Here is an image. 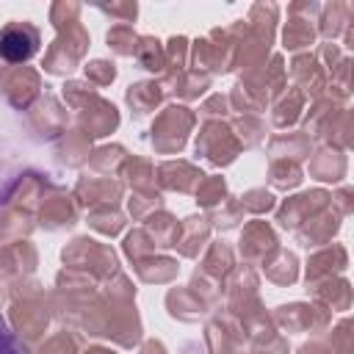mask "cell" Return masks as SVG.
Instances as JSON below:
<instances>
[{"label":"cell","instance_id":"cell-1","mask_svg":"<svg viewBox=\"0 0 354 354\" xmlns=\"http://www.w3.org/2000/svg\"><path fill=\"white\" fill-rule=\"evenodd\" d=\"M80 11H83V6L69 3V0L53 3V8H50V22L55 25L58 36L44 55V69L53 75L72 72L88 50V33L80 25Z\"/></svg>","mask_w":354,"mask_h":354},{"label":"cell","instance_id":"cell-2","mask_svg":"<svg viewBox=\"0 0 354 354\" xmlns=\"http://www.w3.org/2000/svg\"><path fill=\"white\" fill-rule=\"evenodd\" d=\"M39 53V28L28 19H14L0 30V58L6 64H25Z\"/></svg>","mask_w":354,"mask_h":354},{"label":"cell","instance_id":"cell-3","mask_svg":"<svg viewBox=\"0 0 354 354\" xmlns=\"http://www.w3.org/2000/svg\"><path fill=\"white\" fill-rule=\"evenodd\" d=\"M321 14L318 3H293L288 6V25L282 30V44L288 50H304L315 41V25Z\"/></svg>","mask_w":354,"mask_h":354},{"label":"cell","instance_id":"cell-4","mask_svg":"<svg viewBox=\"0 0 354 354\" xmlns=\"http://www.w3.org/2000/svg\"><path fill=\"white\" fill-rule=\"evenodd\" d=\"M191 124H194V116H191L188 108H166L158 116L155 127H152V144H155V149H160V152L180 149L185 144V136H188Z\"/></svg>","mask_w":354,"mask_h":354},{"label":"cell","instance_id":"cell-5","mask_svg":"<svg viewBox=\"0 0 354 354\" xmlns=\"http://www.w3.org/2000/svg\"><path fill=\"white\" fill-rule=\"evenodd\" d=\"M196 152L205 155L210 163L224 166V163H230V160L235 158L238 141H235V136H232V130H230L227 124H221V122H207V124L202 127L199 138H196Z\"/></svg>","mask_w":354,"mask_h":354},{"label":"cell","instance_id":"cell-6","mask_svg":"<svg viewBox=\"0 0 354 354\" xmlns=\"http://www.w3.org/2000/svg\"><path fill=\"white\" fill-rule=\"evenodd\" d=\"M0 88L3 94L14 102V105H28L36 94H39V72L30 66H11V69H0Z\"/></svg>","mask_w":354,"mask_h":354},{"label":"cell","instance_id":"cell-7","mask_svg":"<svg viewBox=\"0 0 354 354\" xmlns=\"http://www.w3.org/2000/svg\"><path fill=\"white\" fill-rule=\"evenodd\" d=\"M326 194L324 191H310V194H301V196H293L285 202V207L279 210V224L282 227H299L301 218H310L315 216L318 210L326 207Z\"/></svg>","mask_w":354,"mask_h":354},{"label":"cell","instance_id":"cell-8","mask_svg":"<svg viewBox=\"0 0 354 354\" xmlns=\"http://www.w3.org/2000/svg\"><path fill=\"white\" fill-rule=\"evenodd\" d=\"M14 324H17V332L19 335H25L28 340H33V337H39L41 332H44V326H47V310L41 307V304H36V301H30V296H25L22 301L17 299L14 301Z\"/></svg>","mask_w":354,"mask_h":354},{"label":"cell","instance_id":"cell-9","mask_svg":"<svg viewBox=\"0 0 354 354\" xmlns=\"http://www.w3.org/2000/svg\"><path fill=\"white\" fill-rule=\"evenodd\" d=\"M271 249H277V238L266 221H252L241 235V254L246 260H263Z\"/></svg>","mask_w":354,"mask_h":354},{"label":"cell","instance_id":"cell-10","mask_svg":"<svg viewBox=\"0 0 354 354\" xmlns=\"http://www.w3.org/2000/svg\"><path fill=\"white\" fill-rule=\"evenodd\" d=\"M277 321L285 329H293V332L307 329V326L321 329L326 324V310L324 307H310V304H288V307L277 310Z\"/></svg>","mask_w":354,"mask_h":354},{"label":"cell","instance_id":"cell-11","mask_svg":"<svg viewBox=\"0 0 354 354\" xmlns=\"http://www.w3.org/2000/svg\"><path fill=\"white\" fill-rule=\"evenodd\" d=\"M36 268V252L30 243H17V246H0V277H17V274H30Z\"/></svg>","mask_w":354,"mask_h":354},{"label":"cell","instance_id":"cell-12","mask_svg":"<svg viewBox=\"0 0 354 354\" xmlns=\"http://www.w3.org/2000/svg\"><path fill=\"white\" fill-rule=\"evenodd\" d=\"M202 177L205 174L185 160H169L160 166V183L166 188H174V191H191L194 185L202 183Z\"/></svg>","mask_w":354,"mask_h":354},{"label":"cell","instance_id":"cell-13","mask_svg":"<svg viewBox=\"0 0 354 354\" xmlns=\"http://www.w3.org/2000/svg\"><path fill=\"white\" fill-rule=\"evenodd\" d=\"M290 75L296 77V83L304 88V91H321L324 88V69L318 64L315 55H296L293 64H290Z\"/></svg>","mask_w":354,"mask_h":354},{"label":"cell","instance_id":"cell-14","mask_svg":"<svg viewBox=\"0 0 354 354\" xmlns=\"http://www.w3.org/2000/svg\"><path fill=\"white\" fill-rule=\"evenodd\" d=\"M346 268V252L340 246H332V249H324L318 254H313L310 260V268H307V285L310 282H318L321 277L329 279L332 271H343Z\"/></svg>","mask_w":354,"mask_h":354},{"label":"cell","instance_id":"cell-15","mask_svg":"<svg viewBox=\"0 0 354 354\" xmlns=\"http://www.w3.org/2000/svg\"><path fill=\"white\" fill-rule=\"evenodd\" d=\"M318 28L326 39L332 36H340L346 33V28L354 22L351 19V6L348 3H332V6H321V14H318Z\"/></svg>","mask_w":354,"mask_h":354},{"label":"cell","instance_id":"cell-16","mask_svg":"<svg viewBox=\"0 0 354 354\" xmlns=\"http://www.w3.org/2000/svg\"><path fill=\"white\" fill-rule=\"evenodd\" d=\"M39 221H41V227H47V230L69 227V224H75V207L69 205L66 196H53V199H47V202L41 205Z\"/></svg>","mask_w":354,"mask_h":354},{"label":"cell","instance_id":"cell-17","mask_svg":"<svg viewBox=\"0 0 354 354\" xmlns=\"http://www.w3.org/2000/svg\"><path fill=\"white\" fill-rule=\"evenodd\" d=\"M160 97H163V91L155 80H144V83H136V86L127 88V102L136 111V116H144V113L155 111Z\"/></svg>","mask_w":354,"mask_h":354},{"label":"cell","instance_id":"cell-18","mask_svg":"<svg viewBox=\"0 0 354 354\" xmlns=\"http://www.w3.org/2000/svg\"><path fill=\"white\" fill-rule=\"evenodd\" d=\"M136 61L144 66V69H149V72H160L163 66H166V50H163V44L158 41V39H152V36H138V44H136Z\"/></svg>","mask_w":354,"mask_h":354},{"label":"cell","instance_id":"cell-19","mask_svg":"<svg viewBox=\"0 0 354 354\" xmlns=\"http://www.w3.org/2000/svg\"><path fill=\"white\" fill-rule=\"evenodd\" d=\"M310 171H313L318 180H340L343 171H346V158H343L337 149H321V152L313 158Z\"/></svg>","mask_w":354,"mask_h":354},{"label":"cell","instance_id":"cell-20","mask_svg":"<svg viewBox=\"0 0 354 354\" xmlns=\"http://www.w3.org/2000/svg\"><path fill=\"white\" fill-rule=\"evenodd\" d=\"M183 232H185V235H183V238H177V241H174V246H180V252H183L185 257H196L199 246L207 241V224H205V218H196V216L185 218Z\"/></svg>","mask_w":354,"mask_h":354},{"label":"cell","instance_id":"cell-21","mask_svg":"<svg viewBox=\"0 0 354 354\" xmlns=\"http://www.w3.org/2000/svg\"><path fill=\"white\" fill-rule=\"evenodd\" d=\"M119 194H122V188L116 185V183H111V180H80V185H77V196H80V202H113V199H119Z\"/></svg>","mask_w":354,"mask_h":354},{"label":"cell","instance_id":"cell-22","mask_svg":"<svg viewBox=\"0 0 354 354\" xmlns=\"http://www.w3.org/2000/svg\"><path fill=\"white\" fill-rule=\"evenodd\" d=\"M171 86H174V94L191 100L207 88V75H202L199 69H183V72L171 75Z\"/></svg>","mask_w":354,"mask_h":354},{"label":"cell","instance_id":"cell-23","mask_svg":"<svg viewBox=\"0 0 354 354\" xmlns=\"http://www.w3.org/2000/svg\"><path fill=\"white\" fill-rule=\"evenodd\" d=\"M108 47L116 53V55H133L136 53V44H138V33L133 30V25H113L105 36Z\"/></svg>","mask_w":354,"mask_h":354},{"label":"cell","instance_id":"cell-24","mask_svg":"<svg viewBox=\"0 0 354 354\" xmlns=\"http://www.w3.org/2000/svg\"><path fill=\"white\" fill-rule=\"evenodd\" d=\"M266 277L271 282H277V285H290L296 279V257L290 252H277V260L274 263L268 260Z\"/></svg>","mask_w":354,"mask_h":354},{"label":"cell","instance_id":"cell-25","mask_svg":"<svg viewBox=\"0 0 354 354\" xmlns=\"http://www.w3.org/2000/svg\"><path fill=\"white\" fill-rule=\"evenodd\" d=\"M301 105H304V97H301L299 91H290L288 97H282L279 105L274 108V124H277V127H288L290 122H296Z\"/></svg>","mask_w":354,"mask_h":354},{"label":"cell","instance_id":"cell-26","mask_svg":"<svg viewBox=\"0 0 354 354\" xmlns=\"http://www.w3.org/2000/svg\"><path fill=\"white\" fill-rule=\"evenodd\" d=\"M30 218L19 210H11V213H3L0 216V238L3 241H11V238H19V235H28L30 232Z\"/></svg>","mask_w":354,"mask_h":354},{"label":"cell","instance_id":"cell-27","mask_svg":"<svg viewBox=\"0 0 354 354\" xmlns=\"http://www.w3.org/2000/svg\"><path fill=\"white\" fill-rule=\"evenodd\" d=\"M285 149V158L290 152V158H304L310 152V141L304 136H277L271 141V155H279Z\"/></svg>","mask_w":354,"mask_h":354},{"label":"cell","instance_id":"cell-28","mask_svg":"<svg viewBox=\"0 0 354 354\" xmlns=\"http://www.w3.org/2000/svg\"><path fill=\"white\" fill-rule=\"evenodd\" d=\"M301 180V171L293 160H274L271 166V183L277 188H293L296 183Z\"/></svg>","mask_w":354,"mask_h":354},{"label":"cell","instance_id":"cell-29","mask_svg":"<svg viewBox=\"0 0 354 354\" xmlns=\"http://www.w3.org/2000/svg\"><path fill=\"white\" fill-rule=\"evenodd\" d=\"M227 194L224 188V180L221 177H210V180H202L199 188H196V202L202 207H213L216 202H221V196Z\"/></svg>","mask_w":354,"mask_h":354},{"label":"cell","instance_id":"cell-30","mask_svg":"<svg viewBox=\"0 0 354 354\" xmlns=\"http://www.w3.org/2000/svg\"><path fill=\"white\" fill-rule=\"evenodd\" d=\"M91 224H94L100 232L113 235V232L122 230V213L113 210L111 205H102V210H94V213H91Z\"/></svg>","mask_w":354,"mask_h":354},{"label":"cell","instance_id":"cell-31","mask_svg":"<svg viewBox=\"0 0 354 354\" xmlns=\"http://www.w3.org/2000/svg\"><path fill=\"white\" fill-rule=\"evenodd\" d=\"M152 177H155V171H152V163H149V160H141V158L127 160V180H130L136 188H149Z\"/></svg>","mask_w":354,"mask_h":354},{"label":"cell","instance_id":"cell-32","mask_svg":"<svg viewBox=\"0 0 354 354\" xmlns=\"http://www.w3.org/2000/svg\"><path fill=\"white\" fill-rule=\"evenodd\" d=\"M86 77H88V80H94L97 86H108V83L116 77V66H113L111 61L97 58V61L86 64Z\"/></svg>","mask_w":354,"mask_h":354},{"label":"cell","instance_id":"cell-33","mask_svg":"<svg viewBox=\"0 0 354 354\" xmlns=\"http://www.w3.org/2000/svg\"><path fill=\"white\" fill-rule=\"evenodd\" d=\"M97 8L102 14H108V17H113L116 25H130L136 19V14H138L136 3H111V6H97Z\"/></svg>","mask_w":354,"mask_h":354},{"label":"cell","instance_id":"cell-34","mask_svg":"<svg viewBox=\"0 0 354 354\" xmlns=\"http://www.w3.org/2000/svg\"><path fill=\"white\" fill-rule=\"evenodd\" d=\"M39 354H75V340L66 332H58L39 348Z\"/></svg>","mask_w":354,"mask_h":354},{"label":"cell","instance_id":"cell-35","mask_svg":"<svg viewBox=\"0 0 354 354\" xmlns=\"http://www.w3.org/2000/svg\"><path fill=\"white\" fill-rule=\"evenodd\" d=\"M124 158V149L122 147H102V149H97L94 152V158H91V163L97 166V169H111V166H116L119 160Z\"/></svg>","mask_w":354,"mask_h":354},{"label":"cell","instance_id":"cell-36","mask_svg":"<svg viewBox=\"0 0 354 354\" xmlns=\"http://www.w3.org/2000/svg\"><path fill=\"white\" fill-rule=\"evenodd\" d=\"M241 207H249V210H254V213H263V210H268V207H274V196H271L268 191H263V188H257V191H249V194L243 196V202H241Z\"/></svg>","mask_w":354,"mask_h":354},{"label":"cell","instance_id":"cell-37","mask_svg":"<svg viewBox=\"0 0 354 354\" xmlns=\"http://www.w3.org/2000/svg\"><path fill=\"white\" fill-rule=\"evenodd\" d=\"M0 354H28V348L22 346V340L14 332H8V326H6L3 318H0Z\"/></svg>","mask_w":354,"mask_h":354},{"label":"cell","instance_id":"cell-38","mask_svg":"<svg viewBox=\"0 0 354 354\" xmlns=\"http://www.w3.org/2000/svg\"><path fill=\"white\" fill-rule=\"evenodd\" d=\"M152 207H160V196L155 194V191H144L141 196H136V199H130V213L136 216V218H141L147 210H152Z\"/></svg>","mask_w":354,"mask_h":354},{"label":"cell","instance_id":"cell-39","mask_svg":"<svg viewBox=\"0 0 354 354\" xmlns=\"http://www.w3.org/2000/svg\"><path fill=\"white\" fill-rule=\"evenodd\" d=\"M141 354H166V351H163V346H160L158 340H149V343H144Z\"/></svg>","mask_w":354,"mask_h":354},{"label":"cell","instance_id":"cell-40","mask_svg":"<svg viewBox=\"0 0 354 354\" xmlns=\"http://www.w3.org/2000/svg\"><path fill=\"white\" fill-rule=\"evenodd\" d=\"M301 354H329V351H326L324 346H318V343H310V346L301 348ZM332 354H335V351H332Z\"/></svg>","mask_w":354,"mask_h":354},{"label":"cell","instance_id":"cell-41","mask_svg":"<svg viewBox=\"0 0 354 354\" xmlns=\"http://www.w3.org/2000/svg\"><path fill=\"white\" fill-rule=\"evenodd\" d=\"M86 354H113V351H108V348H88Z\"/></svg>","mask_w":354,"mask_h":354},{"label":"cell","instance_id":"cell-42","mask_svg":"<svg viewBox=\"0 0 354 354\" xmlns=\"http://www.w3.org/2000/svg\"><path fill=\"white\" fill-rule=\"evenodd\" d=\"M0 301H3V293H0Z\"/></svg>","mask_w":354,"mask_h":354}]
</instances>
